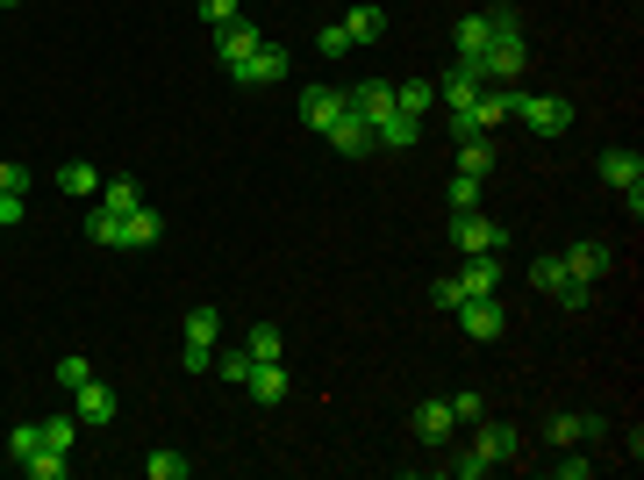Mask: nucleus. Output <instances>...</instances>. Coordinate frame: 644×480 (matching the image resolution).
<instances>
[{
	"label": "nucleus",
	"instance_id": "obj_44",
	"mask_svg": "<svg viewBox=\"0 0 644 480\" xmlns=\"http://www.w3.org/2000/svg\"><path fill=\"white\" fill-rule=\"evenodd\" d=\"M0 8H22V0H0Z\"/></svg>",
	"mask_w": 644,
	"mask_h": 480
},
{
	"label": "nucleus",
	"instance_id": "obj_11",
	"mask_svg": "<svg viewBox=\"0 0 644 480\" xmlns=\"http://www.w3.org/2000/svg\"><path fill=\"white\" fill-rule=\"evenodd\" d=\"M229 80H237V86H251V94H258V86H280V80H287V43H272V36H266V43H258V51L237 65V72H229Z\"/></svg>",
	"mask_w": 644,
	"mask_h": 480
},
{
	"label": "nucleus",
	"instance_id": "obj_25",
	"mask_svg": "<svg viewBox=\"0 0 644 480\" xmlns=\"http://www.w3.org/2000/svg\"><path fill=\"white\" fill-rule=\"evenodd\" d=\"M344 36H351V51H359V43H380V36H387V14H380V8H351Z\"/></svg>",
	"mask_w": 644,
	"mask_h": 480
},
{
	"label": "nucleus",
	"instance_id": "obj_16",
	"mask_svg": "<svg viewBox=\"0 0 644 480\" xmlns=\"http://www.w3.org/2000/svg\"><path fill=\"white\" fill-rule=\"evenodd\" d=\"M336 115H344V86H309V94H301V123L309 129H330Z\"/></svg>",
	"mask_w": 644,
	"mask_h": 480
},
{
	"label": "nucleus",
	"instance_id": "obj_41",
	"mask_svg": "<svg viewBox=\"0 0 644 480\" xmlns=\"http://www.w3.org/2000/svg\"><path fill=\"white\" fill-rule=\"evenodd\" d=\"M451 409H458V424H480V416H487V401L466 387V395H451Z\"/></svg>",
	"mask_w": 644,
	"mask_h": 480
},
{
	"label": "nucleus",
	"instance_id": "obj_36",
	"mask_svg": "<svg viewBox=\"0 0 644 480\" xmlns=\"http://www.w3.org/2000/svg\"><path fill=\"white\" fill-rule=\"evenodd\" d=\"M86 380H94V366H86V358H58V395H80Z\"/></svg>",
	"mask_w": 644,
	"mask_h": 480
},
{
	"label": "nucleus",
	"instance_id": "obj_13",
	"mask_svg": "<svg viewBox=\"0 0 644 480\" xmlns=\"http://www.w3.org/2000/svg\"><path fill=\"white\" fill-rule=\"evenodd\" d=\"M258 43H266V29H258L251 14H237V22H229V29H215V58H222V72H237L243 58L258 51Z\"/></svg>",
	"mask_w": 644,
	"mask_h": 480
},
{
	"label": "nucleus",
	"instance_id": "obj_14",
	"mask_svg": "<svg viewBox=\"0 0 644 480\" xmlns=\"http://www.w3.org/2000/svg\"><path fill=\"white\" fill-rule=\"evenodd\" d=\"M416 438L423 445H451V430H458V409H451V395H437V401H416Z\"/></svg>",
	"mask_w": 644,
	"mask_h": 480
},
{
	"label": "nucleus",
	"instance_id": "obj_10",
	"mask_svg": "<svg viewBox=\"0 0 644 480\" xmlns=\"http://www.w3.org/2000/svg\"><path fill=\"white\" fill-rule=\"evenodd\" d=\"M530 288H544V294H551V302H559V309H588V302H594V288H573V280H565L559 251H544V259L530 265Z\"/></svg>",
	"mask_w": 644,
	"mask_h": 480
},
{
	"label": "nucleus",
	"instance_id": "obj_37",
	"mask_svg": "<svg viewBox=\"0 0 644 480\" xmlns=\"http://www.w3.org/2000/svg\"><path fill=\"white\" fill-rule=\"evenodd\" d=\"M215 373H222L229 387H243L251 380V352H215Z\"/></svg>",
	"mask_w": 644,
	"mask_h": 480
},
{
	"label": "nucleus",
	"instance_id": "obj_9",
	"mask_svg": "<svg viewBox=\"0 0 644 480\" xmlns=\"http://www.w3.org/2000/svg\"><path fill=\"white\" fill-rule=\"evenodd\" d=\"M594 173H602V187H616L623 201H631V216L644 208V158H637V152H602V165H594Z\"/></svg>",
	"mask_w": 644,
	"mask_h": 480
},
{
	"label": "nucleus",
	"instance_id": "obj_38",
	"mask_svg": "<svg viewBox=\"0 0 644 480\" xmlns=\"http://www.w3.org/2000/svg\"><path fill=\"white\" fill-rule=\"evenodd\" d=\"M243 8H251V0H201V22H208V29H229Z\"/></svg>",
	"mask_w": 644,
	"mask_h": 480
},
{
	"label": "nucleus",
	"instance_id": "obj_22",
	"mask_svg": "<svg viewBox=\"0 0 644 480\" xmlns=\"http://www.w3.org/2000/svg\"><path fill=\"white\" fill-rule=\"evenodd\" d=\"M101 208H107V216H136V208H144V187H136L129 173L101 179Z\"/></svg>",
	"mask_w": 644,
	"mask_h": 480
},
{
	"label": "nucleus",
	"instance_id": "obj_23",
	"mask_svg": "<svg viewBox=\"0 0 644 480\" xmlns=\"http://www.w3.org/2000/svg\"><path fill=\"white\" fill-rule=\"evenodd\" d=\"M451 43H458V58L472 65V58L495 43V22H487V14H458V36H451Z\"/></svg>",
	"mask_w": 644,
	"mask_h": 480
},
{
	"label": "nucleus",
	"instance_id": "obj_30",
	"mask_svg": "<svg viewBox=\"0 0 644 480\" xmlns=\"http://www.w3.org/2000/svg\"><path fill=\"white\" fill-rule=\"evenodd\" d=\"M58 187L65 194H101V165H86V158H72L65 173H58Z\"/></svg>",
	"mask_w": 644,
	"mask_h": 480
},
{
	"label": "nucleus",
	"instance_id": "obj_21",
	"mask_svg": "<svg viewBox=\"0 0 644 480\" xmlns=\"http://www.w3.org/2000/svg\"><path fill=\"white\" fill-rule=\"evenodd\" d=\"M416 137H423V123H416V115H402V108H394L387 123H373V152H408Z\"/></svg>",
	"mask_w": 644,
	"mask_h": 480
},
{
	"label": "nucleus",
	"instance_id": "obj_4",
	"mask_svg": "<svg viewBox=\"0 0 644 480\" xmlns=\"http://www.w3.org/2000/svg\"><path fill=\"white\" fill-rule=\"evenodd\" d=\"M215 344H222V309H215V302L187 309V344H179L187 373H208V366H215Z\"/></svg>",
	"mask_w": 644,
	"mask_h": 480
},
{
	"label": "nucleus",
	"instance_id": "obj_32",
	"mask_svg": "<svg viewBox=\"0 0 644 480\" xmlns=\"http://www.w3.org/2000/svg\"><path fill=\"white\" fill-rule=\"evenodd\" d=\"M22 473H29V480H65V452H51V445H37V452L22 459Z\"/></svg>",
	"mask_w": 644,
	"mask_h": 480
},
{
	"label": "nucleus",
	"instance_id": "obj_34",
	"mask_svg": "<svg viewBox=\"0 0 644 480\" xmlns=\"http://www.w3.org/2000/svg\"><path fill=\"white\" fill-rule=\"evenodd\" d=\"M444 201H451V216H466V208H480V179H472V173H458L451 187H444Z\"/></svg>",
	"mask_w": 644,
	"mask_h": 480
},
{
	"label": "nucleus",
	"instance_id": "obj_42",
	"mask_svg": "<svg viewBox=\"0 0 644 480\" xmlns=\"http://www.w3.org/2000/svg\"><path fill=\"white\" fill-rule=\"evenodd\" d=\"M0 194H29V165H8V158H0Z\"/></svg>",
	"mask_w": 644,
	"mask_h": 480
},
{
	"label": "nucleus",
	"instance_id": "obj_17",
	"mask_svg": "<svg viewBox=\"0 0 644 480\" xmlns=\"http://www.w3.org/2000/svg\"><path fill=\"white\" fill-rule=\"evenodd\" d=\"M472 445H480L495 467H501V459H523V430H516V424H487V416H480V438H472Z\"/></svg>",
	"mask_w": 644,
	"mask_h": 480
},
{
	"label": "nucleus",
	"instance_id": "obj_2",
	"mask_svg": "<svg viewBox=\"0 0 644 480\" xmlns=\"http://www.w3.org/2000/svg\"><path fill=\"white\" fill-rule=\"evenodd\" d=\"M158 230H165V216L150 201L136 208V216H107V208L86 216V237H94L101 251H144V244H158Z\"/></svg>",
	"mask_w": 644,
	"mask_h": 480
},
{
	"label": "nucleus",
	"instance_id": "obj_20",
	"mask_svg": "<svg viewBox=\"0 0 644 480\" xmlns=\"http://www.w3.org/2000/svg\"><path fill=\"white\" fill-rule=\"evenodd\" d=\"M322 137H330V144H336V152H344V158H365V152H373V129H365V123H359V115H351V108L336 115V123L322 129Z\"/></svg>",
	"mask_w": 644,
	"mask_h": 480
},
{
	"label": "nucleus",
	"instance_id": "obj_31",
	"mask_svg": "<svg viewBox=\"0 0 644 480\" xmlns=\"http://www.w3.org/2000/svg\"><path fill=\"white\" fill-rule=\"evenodd\" d=\"M429 101H437V86H429V80H402V86H394V108H402V115H423Z\"/></svg>",
	"mask_w": 644,
	"mask_h": 480
},
{
	"label": "nucleus",
	"instance_id": "obj_12",
	"mask_svg": "<svg viewBox=\"0 0 644 480\" xmlns=\"http://www.w3.org/2000/svg\"><path fill=\"white\" fill-rule=\"evenodd\" d=\"M344 108L359 115L365 129L387 123V115H394V80H359V86H344Z\"/></svg>",
	"mask_w": 644,
	"mask_h": 480
},
{
	"label": "nucleus",
	"instance_id": "obj_19",
	"mask_svg": "<svg viewBox=\"0 0 644 480\" xmlns=\"http://www.w3.org/2000/svg\"><path fill=\"white\" fill-rule=\"evenodd\" d=\"M480 86H487L480 72H472L466 58H451V80H444L437 94H444V108H472V101H480Z\"/></svg>",
	"mask_w": 644,
	"mask_h": 480
},
{
	"label": "nucleus",
	"instance_id": "obj_18",
	"mask_svg": "<svg viewBox=\"0 0 644 480\" xmlns=\"http://www.w3.org/2000/svg\"><path fill=\"white\" fill-rule=\"evenodd\" d=\"M458 288H466V302H472V294H501V251H480V259H466Z\"/></svg>",
	"mask_w": 644,
	"mask_h": 480
},
{
	"label": "nucleus",
	"instance_id": "obj_33",
	"mask_svg": "<svg viewBox=\"0 0 644 480\" xmlns=\"http://www.w3.org/2000/svg\"><path fill=\"white\" fill-rule=\"evenodd\" d=\"M144 473H150V480H187V473H194V459H187V452H150V459H144Z\"/></svg>",
	"mask_w": 644,
	"mask_h": 480
},
{
	"label": "nucleus",
	"instance_id": "obj_7",
	"mask_svg": "<svg viewBox=\"0 0 644 480\" xmlns=\"http://www.w3.org/2000/svg\"><path fill=\"white\" fill-rule=\"evenodd\" d=\"M451 244L466 259H480V251H509V230L495 216H480V208H466V216H451Z\"/></svg>",
	"mask_w": 644,
	"mask_h": 480
},
{
	"label": "nucleus",
	"instance_id": "obj_3",
	"mask_svg": "<svg viewBox=\"0 0 644 480\" xmlns=\"http://www.w3.org/2000/svg\"><path fill=\"white\" fill-rule=\"evenodd\" d=\"M509 115H516V86H480L472 108H451V137H495Z\"/></svg>",
	"mask_w": 644,
	"mask_h": 480
},
{
	"label": "nucleus",
	"instance_id": "obj_15",
	"mask_svg": "<svg viewBox=\"0 0 644 480\" xmlns=\"http://www.w3.org/2000/svg\"><path fill=\"white\" fill-rule=\"evenodd\" d=\"M72 416H80L86 430H107L115 424V387H101V380H86L80 395H72Z\"/></svg>",
	"mask_w": 644,
	"mask_h": 480
},
{
	"label": "nucleus",
	"instance_id": "obj_39",
	"mask_svg": "<svg viewBox=\"0 0 644 480\" xmlns=\"http://www.w3.org/2000/svg\"><path fill=\"white\" fill-rule=\"evenodd\" d=\"M37 445H43V430H37V424H14V430H8V459H29Z\"/></svg>",
	"mask_w": 644,
	"mask_h": 480
},
{
	"label": "nucleus",
	"instance_id": "obj_29",
	"mask_svg": "<svg viewBox=\"0 0 644 480\" xmlns=\"http://www.w3.org/2000/svg\"><path fill=\"white\" fill-rule=\"evenodd\" d=\"M43 445H51V452H72V430H80V416H72V409H58V416H43Z\"/></svg>",
	"mask_w": 644,
	"mask_h": 480
},
{
	"label": "nucleus",
	"instance_id": "obj_5",
	"mask_svg": "<svg viewBox=\"0 0 644 480\" xmlns=\"http://www.w3.org/2000/svg\"><path fill=\"white\" fill-rule=\"evenodd\" d=\"M516 123H530L537 137H565V129H573V101H559V94H523V86H516Z\"/></svg>",
	"mask_w": 644,
	"mask_h": 480
},
{
	"label": "nucleus",
	"instance_id": "obj_43",
	"mask_svg": "<svg viewBox=\"0 0 644 480\" xmlns=\"http://www.w3.org/2000/svg\"><path fill=\"white\" fill-rule=\"evenodd\" d=\"M429 302H437V309H458V302H466V288H458V280H437V288H429Z\"/></svg>",
	"mask_w": 644,
	"mask_h": 480
},
{
	"label": "nucleus",
	"instance_id": "obj_24",
	"mask_svg": "<svg viewBox=\"0 0 644 480\" xmlns=\"http://www.w3.org/2000/svg\"><path fill=\"white\" fill-rule=\"evenodd\" d=\"M243 387H251V401H287V366H280V358H266V366H251V380H243Z\"/></svg>",
	"mask_w": 644,
	"mask_h": 480
},
{
	"label": "nucleus",
	"instance_id": "obj_40",
	"mask_svg": "<svg viewBox=\"0 0 644 480\" xmlns=\"http://www.w3.org/2000/svg\"><path fill=\"white\" fill-rule=\"evenodd\" d=\"M315 51H322V58H344V51H351V36H344V22H330V29H322V36H315Z\"/></svg>",
	"mask_w": 644,
	"mask_h": 480
},
{
	"label": "nucleus",
	"instance_id": "obj_35",
	"mask_svg": "<svg viewBox=\"0 0 644 480\" xmlns=\"http://www.w3.org/2000/svg\"><path fill=\"white\" fill-rule=\"evenodd\" d=\"M444 473H458V480H480V473H495V459L472 445V452H458V459H444Z\"/></svg>",
	"mask_w": 644,
	"mask_h": 480
},
{
	"label": "nucleus",
	"instance_id": "obj_6",
	"mask_svg": "<svg viewBox=\"0 0 644 480\" xmlns=\"http://www.w3.org/2000/svg\"><path fill=\"white\" fill-rule=\"evenodd\" d=\"M559 265H565V280H573V288H594V280H609L616 251H609L602 237H580V244H565V251H559Z\"/></svg>",
	"mask_w": 644,
	"mask_h": 480
},
{
	"label": "nucleus",
	"instance_id": "obj_1",
	"mask_svg": "<svg viewBox=\"0 0 644 480\" xmlns=\"http://www.w3.org/2000/svg\"><path fill=\"white\" fill-rule=\"evenodd\" d=\"M487 22H495V43H487V51L472 58V72H480L487 86H516V72L530 65L523 22H516V8H487Z\"/></svg>",
	"mask_w": 644,
	"mask_h": 480
},
{
	"label": "nucleus",
	"instance_id": "obj_26",
	"mask_svg": "<svg viewBox=\"0 0 644 480\" xmlns=\"http://www.w3.org/2000/svg\"><path fill=\"white\" fill-rule=\"evenodd\" d=\"M458 173H472V179L495 173V137H458Z\"/></svg>",
	"mask_w": 644,
	"mask_h": 480
},
{
	"label": "nucleus",
	"instance_id": "obj_27",
	"mask_svg": "<svg viewBox=\"0 0 644 480\" xmlns=\"http://www.w3.org/2000/svg\"><path fill=\"white\" fill-rule=\"evenodd\" d=\"M243 352H251V366H266V358H287V337H280V323H258L251 337H243Z\"/></svg>",
	"mask_w": 644,
	"mask_h": 480
},
{
	"label": "nucleus",
	"instance_id": "obj_8",
	"mask_svg": "<svg viewBox=\"0 0 644 480\" xmlns=\"http://www.w3.org/2000/svg\"><path fill=\"white\" fill-rule=\"evenodd\" d=\"M451 316H458V330H466V337H472V344H495V337H501V330H509V309H501V302H495V294H472V302H458V309H451Z\"/></svg>",
	"mask_w": 644,
	"mask_h": 480
},
{
	"label": "nucleus",
	"instance_id": "obj_28",
	"mask_svg": "<svg viewBox=\"0 0 644 480\" xmlns=\"http://www.w3.org/2000/svg\"><path fill=\"white\" fill-rule=\"evenodd\" d=\"M594 430H602L594 416H573V409L551 416V445H580V438H594Z\"/></svg>",
	"mask_w": 644,
	"mask_h": 480
}]
</instances>
